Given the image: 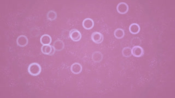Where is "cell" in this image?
<instances>
[{"instance_id": "obj_4", "label": "cell", "mask_w": 175, "mask_h": 98, "mask_svg": "<svg viewBox=\"0 0 175 98\" xmlns=\"http://www.w3.org/2000/svg\"><path fill=\"white\" fill-rule=\"evenodd\" d=\"M69 37L73 42H79L81 38V34L78 30L73 29L69 32Z\"/></svg>"}, {"instance_id": "obj_17", "label": "cell", "mask_w": 175, "mask_h": 98, "mask_svg": "<svg viewBox=\"0 0 175 98\" xmlns=\"http://www.w3.org/2000/svg\"><path fill=\"white\" fill-rule=\"evenodd\" d=\"M141 39L139 38L138 37L134 38L131 40V44L134 46H140V45L141 44Z\"/></svg>"}, {"instance_id": "obj_14", "label": "cell", "mask_w": 175, "mask_h": 98, "mask_svg": "<svg viewBox=\"0 0 175 98\" xmlns=\"http://www.w3.org/2000/svg\"><path fill=\"white\" fill-rule=\"evenodd\" d=\"M125 35V32H124V30L121 28H117L115 30L114 32V36L116 38L118 39H122L124 37Z\"/></svg>"}, {"instance_id": "obj_6", "label": "cell", "mask_w": 175, "mask_h": 98, "mask_svg": "<svg viewBox=\"0 0 175 98\" xmlns=\"http://www.w3.org/2000/svg\"><path fill=\"white\" fill-rule=\"evenodd\" d=\"M131 49L132 55L137 58L142 57L144 54V50L140 46H134Z\"/></svg>"}, {"instance_id": "obj_2", "label": "cell", "mask_w": 175, "mask_h": 98, "mask_svg": "<svg viewBox=\"0 0 175 98\" xmlns=\"http://www.w3.org/2000/svg\"><path fill=\"white\" fill-rule=\"evenodd\" d=\"M91 38L93 40V42L95 43V44H99L103 43L104 37L102 33L99 32H94L92 33Z\"/></svg>"}, {"instance_id": "obj_7", "label": "cell", "mask_w": 175, "mask_h": 98, "mask_svg": "<svg viewBox=\"0 0 175 98\" xmlns=\"http://www.w3.org/2000/svg\"><path fill=\"white\" fill-rule=\"evenodd\" d=\"M29 43V39L26 36L20 35L17 38V44L20 47L26 46Z\"/></svg>"}, {"instance_id": "obj_13", "label": "cell", "mask_w": 175, "mask_h": 98, "mask_svg": "<svg viewBox=\"0 0 175 98\" xmlns=\"http://www.w3.org/2000/svg\"><path fill=\"white\" fill-rule=\"evenodd\" d=\"M130 32L133 34H138L141 30V28L139 24L136 23H133L131 24L129 28Z\"/></svg>"}, {"instance_id": "obj_11", "label": "cell", "mask_w": 175, "mask_h": 98, "mask_svg": "<svg viewBox=\"0 0 175 98\" xmlns=\"http://www.w3.org/2000/svg\"><path fill=\"white\" fill-rule=\"evenodd\" d=\"M51 40H52L51 37L48 34H44L41 36L40 38V42L43 45H51Z\"/></svg>"}, {"instance_id": "obj_8", "label": "cell", "mask_w": 175, "mask_h": 98, "mask_svg": "<svg viewBox=\"0 0 175 98\" xmlns=\"http://www.w3.org/2000/svg\"><path fill=\"white\" fill-rule=\"evenodd\" d=\"M82 25L83 28L85 30H91L94 27V22L92 19L86 18L83 21Z\"/></svg>"}, {"instance_id": "obj_15", "label": "cell", "mask_w": 175, "mask_h": 98, "mask_svg": "<svg viewBox=\"0 0 175 98\" xmlns=\"http://www.w3.org/2000/svg\"><path fill=\"white\" fill-rule=\"evenodd\" d=\"M47 17L49 20L54 21L57 18V13L53 10H49L47 14Z\"/></svg>"}, {"instance_id": "obj_16", "label": "cell", "mask_w": 175, "mask_h": 98, "mask_svg": "<svg viewBox=\"0 0 175 98\" xmlns=\"http://www.w3.org/2000/svg\"><path fill=\"white\" fill-rule=\"evenodd\" d=\"M122 55L125 58H129L132 56V49L129 47H125L122 50Z\"/></svg>"}, {"instance_id": "obj_3", "label": "cell", "mask_w": 175, "mask_h": 98, "mask_svg": "<svg viewBox=\"0 0 175 98\" xmlns=\"http://www.w3.org/2000/svg\"><path fill=\"white\" fill-rule=\"evenodd\" d=\"M55 49L53 46H51V45H42L41 47V51L42 54L48 55V56H52L55 54Z\"/></svg>"}, {"instance_id": "obj_10", "label": "cell", "mask_w": 175, "mask_h": 98, "mask_svg": "<svg viewBox=\"0 0 175 98\" xmlns=\"http://www.w3.org/2000/svg\"><path fill=\"white\" fill-rule=\"evenodd\" d=\"M53 46H54L55 50L57 51H62L65 48V44L63 41L60 39H57V40H55Z\"/></svg>"}, {"instance_id": "obj_5", "label": "cell", "mask_w": 175, "mask_h": 98, "mask_svg": "<svg viewBox=\"0 0 175 98\" xmlns=\"http://www.w3.org/2000/svg\"><path fill=\"white\" fill-rule=\"evenodd\" d=\"M117 11L120 14H125L129 11V6L125 2H121L117 6Z\"/></svg>"}, {"instance_id": "obj_12", "label": "cell", "mask_w": 175, "mask_h": 98, "mask_svg": "<svg viewBox=\"0 0 175 98\" xmlns=\"http://www.w3.org/2000/svg\"><path fill=\"white\" fill-rule=\"evenodd\" d=\"M91 58L94 62H101L103 60V55L101 52L95 51L92 54Z\"/></svg>"}, {"instance_id": "obj_1", "label": "cell", "mask_w": 175, "mask_h": 98, "mask_svg": "<svg viewBox=\"0 0 175 98\" xmlns=\"http://www.w3.org/2000/svg\"><path fill=\"white\" fill-rule=\"evenodd\" d=\"M41 67L37 63H32L29 65L28 72L32 76H36L39 75L41 74Z\"/></svg>"}, {"instance_id": "obj_9", "label": "cell", "mask_w": 175, "mask_h": 98, "mask_svg": "<svg viewBox=\"0 0 175 98\" xmlns=\"http://www.w3.org/2000/svg\"><path fill=\"white\" fill-rule=\"evenodd\" d=\"M82 66L79 63H74L71 67V71L73 74L75 75H78L80 74L82 71Z\"/></svg>"}]
</instances>
